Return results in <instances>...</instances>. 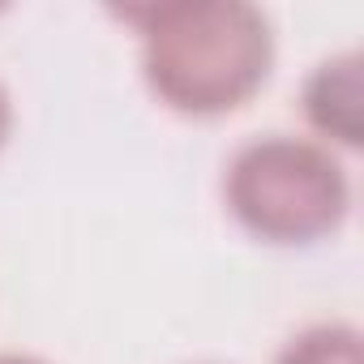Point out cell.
Segmentation results:
<instances>
[{
    "label": "cell",
    "instance_id": "cell-1",
    "mask_svg": "<svg viewBox=\"0 0 364 364\" xmlns=\"http://www.w3.org/2000/svg\"><path fill=\"white\" fill-rule=\"evenodd\" d=\"M124 22L137 26L150 95L176 116H228L274 69V26L245 0H171L124 9Z\"/></svg>",
    "mask_w": 364,
    "mask_h": 364
},
{
    "label": "cell",
    "instance_id": "cell-2",
    "mask_svg": "<svg viewBox=\"0 0 364 364\" xmlns=\"http://www.w3.org/2000/svg\"><path fill=\"white\" fill-rule=\"evenodd\" d=\"M223 202L253 240L296 249L317 245L347 223L351 180L330 146L266 133L232 154L223 171Z\"/></svg>",
    "mask_w": 364,
    "mask_h": 364
},
{
    "label": "cell",
    "instance_id": "cell-3",
    "mask_svg": "<svg viewBox=\"0 0 364 364\" xmlns=\"http://www.w3.org/2000/svg\"><path fill=\"white\" fill-rule=\"evenodd\" d=\"M300 107L321 146L355 150L364 141V60L360 52L326 56L300 90Z\"/></svg>",
    "mask_w": 364,
    "mask_h": 364
},
{
    "label": "cell",
    "instance_id": "cell-4",
    "mask_svg": "<svg viewBox=\"0 0 364 364\" xmlns=\"http://www.w3.org/2000/svg\"><path fill=\"white\" fill-rule=\"evenodd\" d=\"M274 364H364V338L351 321H317L291 334Z\"/></svg>",
    "mask_w": 364,
    "mask_h": 364
},
{
    "label": "cell",
    "instance_id": "cell-5",
    "mask_svg": "<svg viewBox=\"0 0 364 364\" xmlns=\"http://www.w3.org/2000/svg\"><path fill=\"white\" fill-rule=\"evenodd\" d=\"M9 133H14V99H9L5 86H0V150H5Z\"/></svg>",
    "mask_w": 364,
    "mask_h": 364
},
{
    "label": "cell",
    "instance_id": "cell-6",
    "mask_svg": "<svg viewBox=\"0 0 364 364\" xmlns=\"http://www.w3.org/2000/svg\"><path fill=\"white\" fill-rule=\"evenodd\" d=\"M0 364H48L39 355H22V351H0Z\"/></svg>",
    "mask_w": 364,
    "mask_h": 364
}]
</instances>
